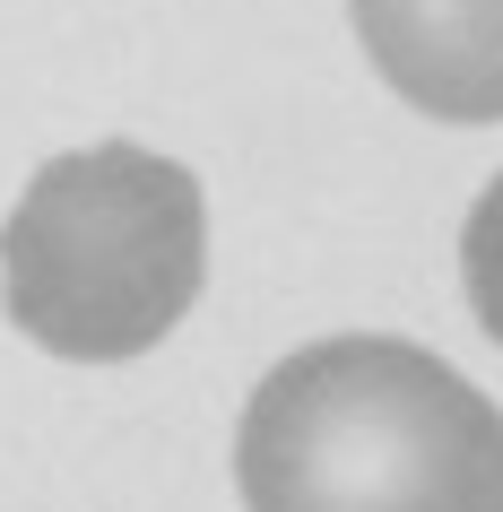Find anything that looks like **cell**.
Returning a JSON list of instances; mask_svg holds the SVG:
<instances>
[{
  "instance_id": "6da1fadb",
  "label": "cell",
  "mask_w": 503,
  "mask_h": 512,
  "mask_svg": "<svg viewBox=\"0 0 503 512\" xmlns=\"http://www.w3.org/2000/svg\"><path fill=\"white\" fill-rule=\"evenodd\" d=\"M243 512H503V408L391 330L278 356L235 426Z\"/></svg>"
},
{
  "instance_id": "7a4b0ae2",
  "label": "cell",
  "mask_w": 503,
  "mask_h": 512,
  "mask_svg": "<svg viewBox=\"0 0 503 512\" xmlns=\"http://www.w3.org/2000/svg\"><path fill=\"white\" fill-rule=\"evenodd\" d=\"M209 278L200 174L131 139L35 165L0 226V304L35 348L70 365L148 356Z\"/></svg>"
},
{
  "instance_id": "277c9868",
  "label": "cell",
  "mask_w": 503,
  "mask_h": 512,
  "mask_svg": "<svg viewBox=\"0 0 503 512\" xmlns=\"http://www.w3.org/2000/svg\"><path fill=\"white\" fill-rule=\"evenodd\" d=\"M460 287H469V313L486 322V339L503 348V174L477 191L469 226H460Z\"/></svg>"
},
{
  "instance_id": "3957f363",
  "label": "cell",
  "mask_w": 503,
  "mask_h": 512,
  "mask_svg": "<svg viewBox=\"0 0 503 512\" xmlns=\"http://www.w3.org/2000/svg\"><path fill=\"white\" fill-rule=\"evenodd\" d=\"M347 18L399 105L434 122H503V0H347Z\"/></svg>"
}]
</instances>
